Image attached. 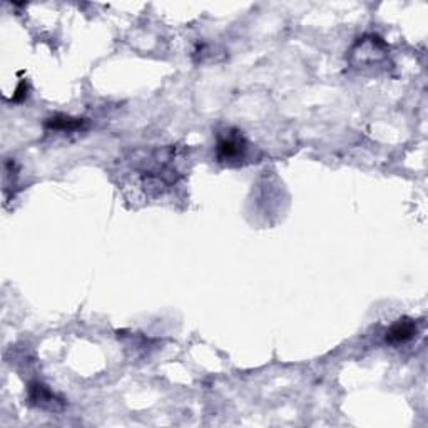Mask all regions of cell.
Listing matches in <instances>:
<instances>
[{
	"label": "cell",
	"instance_id": "4",
	"mask_svg": "<svg viewBox=\"0 0 428 428\" xmlns=\"http://www.w3.org/2000/svg\"><path fill=\"white\" fill-rule=\"evenodd\" d=\"M84 124H85L84 119H76V117L62 116V114H59V116H54V117H49V119L44 122V126H46L47 129L67 130V132H71V130L83 129Z\"/></svg>",
	"mask_w": 428,
	"mask_h": 428
},
{
	"label": "cell",
	"instance_id": "5",
	"mask_svg": "<svg viewBox=\"0 0 428 428\" xmlns=\"http://www.w3.org/2000/svg\"><path fill=\"white\" fill-rule=\"evenodd\" d=\"M26 94H27V85H26V83H20L17 91H15V96H14L15 103H20V101L26 97Z\"/></svg>",
	"mask_w": 428,
	"mask_h": 428
},
{
	"label": "cell",
	"instance_id": "2",
	"mask_svg": "<svg viewBox=\"0 0 428 428\" xmlns=\"http://www.w3.org/2000/svg\"><path fill=\"white\" fill-rule=\"evenodd\" d=\"M28 398H31V403L40 406V409L57 410L62 406V400H59L44 383H32L28 388Z\"/></svg>",
	"mask_w": 428,
	"mask_h": 428
},
{
	"label": "cell",
	"instance_id": "3",
	"mask_svg": "<svg viewBox=\"0 0 428 428\" xmlns=\"http://www.w3.org/2000/svg\"><path fill=\"white\" fill-rule=\"evenodd\" d=\"M417 335V323L410 318H402L397 323H393L386 332V341L388 343L398 345V343H406L411 338Z\"/></svg>",
	"mask_w": 428,
	"mask_h": 428
},
{
	"label": "cell",
	"instance_id": "1",
	"mask_svg": "<svg viewBox=\"0 0 428 428\" xmlns=\"http://www.w3.org/2000/svg\"><path fill=\"white\" fill-rule=\"evenodd\" d=\"M248 144L243 137V132L230 129L221 134L216 146V156L219 162H239L246 154Z\"/></svg>",
	"mask_w": 428,
	"mask_h": 428
}]
</instances>
